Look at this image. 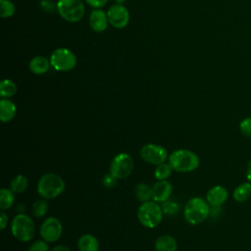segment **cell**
<instances>
[{
    "instance_id": "obj_1",
    "label": "cell",
    "mask_w": 251,
    "mask_h": 251,
    "mask_svg": "<svg viewBox=\"0 0 251 251\" xmlns=\"http://www.w3.org/2000/svg\"><path fill=\"white\" fill-rule=\"evenodd\" d=\"M210 207L206 199L198 196L192 197L184 205V220L192 226L200 225L209 217L211 213Z\"/></svg>"
},
{
    "instance_id": "obj_2",
    "label": "cell",
    "mask_w": 251,
    "mask_h": 251,
    "mask_svg": "<svg viewBox=\"0 0 251 251\" xmlns=\"http://www.w3.org/2000/svg\"><path fill=\"white\" fill-rule=\"evenodd\" d=\"M168 163L176 172L189 173L199 167L200 159L198 155L191 150L177 149L169 155Z\"/></svg>"
},
{
    "instance_id": "obj_3",
    "label": "cell",
    "mask_w": 251,
    "mask_h": 251,
    "mask_svg": "<svg viewBox=\"0 0 251 251\" xmlns=\"http://www.w3.org/2000/svg\"><path fill=\"white\" fill-rule=\"evenodd\" d=\"M66 188L65 180L62 176L54 173L43 175L36 185L37 193L44 199H54L60 196Z\"/></svg>"
},
{
    "instance_id": "obj_4",
    "label": "cell",
    "mask_w": 251,
    "mask_h": 251,
    "mask_svg": "<svg viewBox=\"0 0 251 251\" xmlns=\"http://www.w3.org/2000/svg\"><path fill=\"white\" fill-rule=\"evenodd\" d=\"M164 217V212L159 203L154 200L142 202L137 209V219L139 223L147 227L154 228L158 226Z\"/></svg>"
},
{
    "instance_id": "obj_5",
    "label": "cell",
    "mask_w": 251,
    "mask_h": 251,
    "mask_svg": "<svg viewBox=\"0 0 251 251\" xmlns=\"http://www.w3.org/2000/svg\"><path fill=\"white\" fill-rule=\"evenodd\" d=\"M11 232L19 241H30L35 233V226L32 219L24 213L16 215L11 222Z\"/></svg>"
},
{
    "instance_id": "obj_6",
    "label": "cell",
    "mask_w": 251,
    "mask_h": 251,
    "mask_svg": "<svg viewBox=\"0 0 251 251\" xmlns=\"http://www.w3.org/2000/svg\"><path fill=\"white\" fill-rule=\"evenodd\" d=\"M57 12L67 22L76 23L85 13L84 3L81 0H58Z\"/></svg>"
},
{
    "instance_id": "obj_7",
    "label": "cell",
    "mask_w": 251,
    "mask_h": 251,
    "mask_svg": "<svg viewBox=\"0 0 251 251\" xmlns=\"http://www.w3.org/2000/svg\"><path fill=\"white\" fill-rule=\"evenodd\" d=\"M51 67L58 72H69L76 66V56L68 48L60 47L50 55Z\"/></svg>"
},
{
    "instance_id": "obj_8",
    "label": "cell",
    "mask_w": 251,
    "mask_h": 251,
    "mask_svg": "<svg viewBox=\"0 0 251 251\" xmlns=\"http://www.w3.org/2000/svg\"><path fill=\"white\" fill-rule=\"evenodd\" d=\"M133 166L132 157L128 153L121 152L112 159L109 173L117 179H124L132 173Z\"/></svg>"
},
{
    "instance_id": "obj_9",
    "label": "cell",
    "mask_w": 251,
    "mask_h": 251,
    "mask_svg": "<svg viewBox=\"0 0 251 251\" xmlns=\"http://www.w3.org/2000/svg\"><path fill=\"white\" fill-rule=\"evenodd\" d=\"M139 154L143 161L154 166H158L162 163H165L166 160L169 158L167 149L161 145L154 143L144 144L141 147Z\"/></svg>"
},
{
    "instance_id": "obj_10",
    "label": "cell",
    "mask_w": 251,
    "mask_h": 251,
    "mask_svg": "<svg viewBox=\"0 0 251 251\" xmlns=\"http://www.w3.org/2000/svg\"><path fill=\"white\" fill-rule=\"evenodd\" d=\"M63 233V226L59 219L49 217L44 220L39 228V234L42 239L48 243L56 242L60 239Z\"/></svg>"
},
{
    "instance_id": "obj_11",
    "label": "cell",
    "mask_w": 251,
    "mask_h": 251,
    "mask_svg": "<svg viewBox=\"0 0 251 251\" xmlns=\"http://www.w3.org/2000/svg\"><path fill=\"white\" fill-rule=\"evenodd\" d=\"M107 16L110 25L116 28H124L129 22V12L124 4L112 5L107 11Z\"/></svg>"
},
{
    "instance_id": "obj_12",
    "label": "cell",
    "mask_w": 251,
    "mask_h": 251,
    "mask_svg": "<svg viewBox=\"0 0 251 251\" xmlns=\"http://www.w3.org/2000/svg\"><path fill=\"white\" fill-rule=\"evenodd\" d=\"M228 198V191L223 185H215L206 193V200L213 208H219L224 205Z\"/></svg>"
},
{
    "instance_id": "obj_13",
    "label": "cell",
    "mask_w": 251,
    "mask_h": 251,
    "mask_svg": "<svg viewBox=\"0 0 251 251\" xmlns=\"http://www.w3.org/2000/svg\"><path fill=\"white\" fill-rule=\"evenodd\" d=\"M89 25L95 32H103L109 25V19L107 13L101 9H93L89 15Z\"/></svg>"
},
{
    "instance_id": "obj_14",
    "label": "cell",
    "mask_w": 251,
    "mask_h": 251,
    "mask_svg": "<svg viewBox=\"0 0 251 251\" xmlns=\"http://www.w3.org/2000/svg\"><path fill=\"white\" fill-rule=\"evenodd\" d=\"M173 192V185L170 181L158 180L152 186V200L157 203H163L170 199Z\"/></svg>"
},
{
    "instance_id": "obj_15",
    "label": "cell",
    "mask_w": 251,
    "mask_h": 251,
    "mask_svg": "<svg viewBox=\"0 0 251 251\" xmlns=\"http://www.w3.org/2000/svg\"><path fill=\"white\" fill-rule=\"evenodd\" d=\"M17 113V107L15 103L9 98H2L0 100V120L2 123H8L12 121Z\"/></svg>"
},
{
    "instance_id": "obj_16",
    "label": "cell",
    "mask_w": 251,
    "mask_h": 251,
    "mask_svg": "<svg viewBox=\"0 0 251 251\" xmlns=\"http://www.w3.org/2000/svg\"><path fill=\"white\" fill-rule=\"evenodd\" d=\"M50 60L44 56H35L29 62V70L34 75H43L48 72L50 68Z\"/></svg>"
},
{
    "instance_id": "obj_17",
    "label": "cell",
    "mask_w": 251,
    "mask_h": 251,
    "mask_svg": "<svg viewBox=\"0 0 251 251\" xmlns=\"http://www.w3.org/2000/svg\"><path fill=\"white\" fill-rule=\"evenodd\" d=\"M77 249L78 251H99V241L94 235L85 233L78 238Z\"/></svg>"
},
{
    "instance_id": "obj_18",
    "label": "cell",
    "mask_w": 251,
    "mask_h": 251,
    "mask_svg": "<svg viewBox=\"0 0 251 251\" xmlns=\"http://www.w3.org/2000/svg\"><path fill=\"white\" fill-rule=\"evenodd\" d=\"M156 251H176L177 242L172 235L164 234L155 240Z\"/></svg>"
},
{
    "instance_id": "obj_19",
    "label": "cell",
    "mask_w": 251,
    "mask_h": 251,
    "mask_svg": "<svg viewBox=\"0 0 251 251\" xmlns=\"http://www.w3.org/2000/svg\"><path fill=\"white\" fill-rule=\"evenodd\" d=\"M251 197V182L245 181L238 184L232 192V198L238 203L246 202Z\"/></svg>"
},
{
    "instance_id": "obj_20",
    "label": "cell",
    "mask_w": 251,
    "mask_h": 251,
    "mask_svg": "<svg viewBox=\"0 0 251 251\" xmlns=\"http://www.w3.org/2000/svg\"><path fill=\"white\" fill-rule=\"evenodd\" d=\"M15 202V193L10 188H1L0 190V209L6 211L10 209Z\"/></svg>"
},
{
    "instance_id": "obj_21",
    "label": "cell",
    "mask_w": 251,
    "mask_h": 251,
    "mask_svg": "<svg viewBox=\"0 0 251 251\" xmlns=\"http://www.w3.org/2000/svg\"><path fill=\"white\" fill-rule=\"evenodd\" d=\"M17 90L16 82L9 78H5L0 82V96L2 98L13 97L17 93Z\"/></svg>"
},
{
    "instance_id": "obj_22",
    "label": "cell",
    "mask_w": 251,
    "mask_h": 251,
    "mask_svg": "<svg viewBox=\"0 0 251 251\" xmlns=\"http://www.w3.org/2000/svg\"><path fill=\"white\" fill-rule=\"evenodd\" d=\"M28 186V179L24 175L16 176L10 182V189L14 193H22Z\"/></svg>"
},
{
    "instance_id": "obj_23",
    "label": "cell",
    "mask_w": 251,
    "mask_h": 251,
    "mask_svg": "<svg viewBox=\"0 0 251 251\" xmlns=\"http://www.w3.org/2000/svg\"><path fill=\"white\" fill-rule=\"evenodd\" d=\"M135 196L141 203L152 200V187L146 183H138L135 187Z\"/></svg>"
},
{
    "instance_id": "obj_24",
    "label": "cell",
    "mask_w": 251,
    "mask_h": 251,
    "mask_svg": "<svg viewBox=\"0 0 251 251\" xmlns=\"http://www.w3.org/2000/svg\"><path fill=\"white\" fill-rule=\"evenodd\" d=\"M173 171L174 170L171 165L165 162L156 166V169L154 171V176L157 180H166L171 176Z\"/></svg>"
},
{
    "instance_id": "obj_25",
    "label": "cell",
    "mask_w": 251,
    "mask_h": 251,
    "mask_svg": "<svg viewBox=\"0 0 251 251\" xmlns=\"http://www.w3.org/2000/svg\"><path fill=\"white\" fill-rule=\"evenodd\" d=\"M47 199L41 198L36 200L32 204V213L36 218L44 217L48 212V203L46 201Z\"/></svg>"
},
{
    "instance_id": "obj_26",
    "label": "cell",
    "mask_w": 251,
    "mask_h": 251,
    "mask_svg": "<svg viewBox=\"0 0 251 251\" xmlns=\"http://www.w3.org/2000/svg\"><path fill=\"white\" fill-rule=\"evenodd\" d=\"M16 12V7L10 0H0V16L3 19L11 18Z\"/></svg>"
},
{
    "instance_id": "obj_27",
    "label": "cell",
    "mask_w": 251,
    "mask_h": 251,
    "mask_svg": "<svg viewBox=\"0 0 251 251\" xmlns=\"http://www.w3.org/2000/svg\"><path fill=\"white\" fill-rule=\"evenodd\" d=\"M162 209L164 214L167 215H176L179 210V205L174 201H165L162 203Z\"/></svg>"
},
{
    "instance_id": "obj_28",
    "label": "cell",
    "mask_w": 251,
    "mask_h": 251,
    "mask_svg": "<svg viewBox=\"0 0 251 251\" xmlns=\"http://www.w3.org/2000/svg\"><path fill=\"white\" fill-rule=\"evenodd\" d=\"M239 130L245 137L251 138V117L244 118L240 121Z\"/></svg>"
},
{
    "instance_id": "obj_29",
    "label": "cell",
    "mask_w": 251,
    "mask_h": 251,
    "mask_svg": "<svg viewBox=\"0 0 251 251\" xmlns=\"http://www.w3.org/2000/svg\"><path fill=\"white\" fill-rule=\"evenodd\" d=\"M27 251H49L48 242L44 239H38L31 243V245L28 247Z\"/></svg>"
},
{
    "instance_id": "obj_30",
    "label": "cell",
    "mask_w": 251,
    "mask_h": 251,
    "mask_svg": "<svg viewBox=\"0 0 251 251\" xmlns=\"http://www.w3.org/2000/svg\"><path fill=\"white\" fill-rule=\"evenodd\" d=\"M117 178L114 177L110 173L106 174L102 179V182H103V185L107 188H112L113 186H115L116 182H117Z\"/></svg>"
},
{
    "instance_id": "obj_31",
    "label": "cell",
    "mask_w": 251,
    "mask_h": 251,
    "mask_svg": "<svg viewBox=\"0 0 251 251\" xmlns=\"http://www.w3.org/2000/svg\"><path fill=\"white\" fill-rule=\"evenodd\" d=\"M85 2L87 5L94 9H100L107 4L108 0H85Z\"/></svg>"
},
{
    "instance_id": "obj_32",
    "label": "cell",
    "mask_w": 251,
    "mask_h": 251,
    "mask_svg": "<svg viewBox=\"0 0 251 251\" xmlns=\"http://www.w3.org/2000/svg\"><path fill=\"white\" fill-rule=\"evenodd\" d=\"M41 7L46 12H53V11L57 10V5H55L51 0H42Z\"/></svg>"
},
{
    "instance_id": "obj_33",
    "label": "cell",
    "mask_w": 251,
    "mask_h": 251,
    "mask_svg": "<svg viewBox=\"0 0 251 251\" xmlns=\"http://www.w3.org/2000/svg\"><path fill=\"white\" fill-rule=\"evenodd\" d=\"M9 218L8 215L5 213V211H1L0 213V229H5L6 226H8Z\"/></svg>"
},
{
    "instance_id": "obj_34",
    "label": "cell",
    "mask_w": 251,
    "mask_h": 251,
    "mask_svg": "<svg viewBox=\"0 0 251 251\" xmlns=\"http://www.w3.org/2000/svg\"><path fill=\"white\" fill-rule=\"evenodd\" d=\"M49 251H72V250L66 245H57L52 249H50Z\"/></svg>"
},
{
    "instance_id": "obj_35",
    "label": "cell",
    "mask_w": 251,
    "mask_h": 251,
    "mask_svg": "<svg viewBox=\"0 0 251 251\" xmlns=\"http://www.w3.org/2000/svg\"><path fill=\"white\" fill-rule=\"evenodd\" d=\"M246 178L247 181L251 182V159L249 160L248 164H247V169H246Z\"/></svg>"
},
{
    "instance_id": "obj_36",
    "label": "cell",
    "mask_w": 251,
    "mask_h": 251,
    "mask_svg": "<svg viewBox=\"0 0 251 251\" xmlns=\"http://www.w3.org/2000/svg\"><path fill=\"white\" fill-rule=\"evenodd\" d=\"M126 1V0H115V2H116L117 4H124Z\"/></svg>"
}]
</instances>
